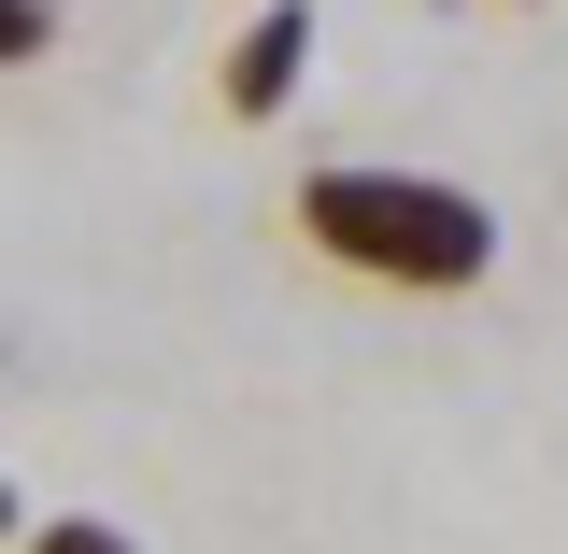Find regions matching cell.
<instances>
[{
	"label": "cell",
	"mask_w": 568,
	"mask_h": 554,
	"mask_svg": "<svg viewBox=\"0 0 568 554\" xmlns=\"http://www.w3.org/2000/svg\"><path fill=\"white\" fill-rule=\"evenodd\" d=\"M298 58H313V14H298V0H284V14H256V29H242V58H227V114H284Z\"/></svg>",
	"instance_id": "cell-2"
},
{
	"label": "cell",
	"mask_w": 568,
	"mask_h": 554,
	"mask_svg": "<svg viewBox=\"0 0 568 554\" xmlns=\"http://www.w3.org/2000/svg\"><path fill=\"white\" fill-rule=\"evenodd\" d=\"M298 242L369 271V284H413V299H455V284L497 271V213L469 185H440V171H313Z\"/></svg>",
	"instance_id": "cell-1"
},
{
	"label": "cell",
	"mask_w": 568,
	"mask_h": 554,
	"mask_svg": "<svg viewBox=\"0 0 568 554\" xmlns=\"http://www.w3.org/2000/svg\"><path fill=\"white\" fill-rule=\"evenodd\" d=\"M29 554H142V541H129V526H100V512H43Z\"/></svg>",
	"instance_id": "cell-3"
}]
</instances>
